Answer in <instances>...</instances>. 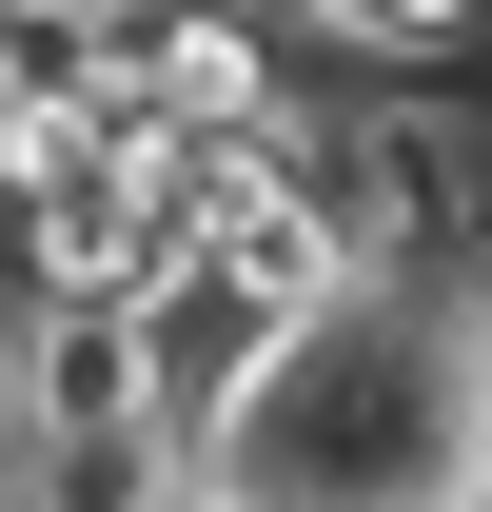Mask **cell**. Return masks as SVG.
<instances>
[{
	"mask_svg": "<svg viewBox=\"0 0 492 512\" xmlns=\"http://www.w3.org/2000/svg\"><path fill=\"white\" fill-rule=\"evenodd\" d=\"M197 512H492V276H355L197 453Z\"/></svg>",
	"mask_w": 492,
	"mask_h": 512,
	"instance_id": "obj_1",
	"label": "cell"
},
{
	"mask_svg": "<svg viewBox=\"0 0 492 512\" xmlns=\"http://www.w3.org/2000/svg\"><path fill=\"white\" fill-rule=\"evenodd\" d=\"M315 197H335V237L355 276H492V99L473 79H335L315 99Z\"/></svg>",
	"mask_w": 492,
	"mask_h": 512,
	"instance_id": "obj_2",
	"label": "cell"
},
{
	"mask_svg": "<svg viewBox=\"0 0 492 512\" xmlns=\"http://www.w3.org/2000/svg\"><path fill=\"white\" fill-rule=\"evenodd\" d=\"M0 414H20V453H119V434H158L138 296H0Z\"/></svg>",
	"mask_w": 492,
	"mask_h": 512,
	"instance_id": "obj_3",
	"label": "cell"
},
{
	"mask_svg": "<svg viewBox=\"0 0 492 512\" xmlns=\"http://www.w3.org/2000/svg\"><path fill=\"white\" fill-rule=\"evenodd\" d=\"M138 355H158V434L217 453V434L256 414V375L296 355V316H256L217 256H158V276H138Z\"/></svg>",
	"mask_w": 492,
	"mask_h": 512,
	"instance_id": "obj_4",
	"label": "cell"
},
{
	"mask_svg": "<svg viewBox=\"0 0 492 512\" xmlns=\"http://www.w3.org/2000/svg\"><path fill=\"white\" fill-rule=\"evenodd\" d=\"M276 40H296V79H473L492 0H256Z\"/></svg>",
	"mask_w": 492,
	"mask_h": 512,
	"instance_id": "obj_5",
	"label": "cell"
},
{
	"mask_svg": "<svg viewBox=\"0 0 492 512\" xmlns=\"http://www.w3.org/2000/svg\"><path fill=\"white\" fill-rule=\"evenodd\" d=\"M0 296H20V276H0ZM0 473H20V414H0Z\"/></svg>",
	"mask_w": 492,
	"mask_h": 512,
	"instance_id": "obj_6",
	"label": "cell"
}]
</instances>
